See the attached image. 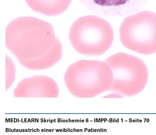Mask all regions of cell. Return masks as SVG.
<instances>
[{
	"label": "cell",
	"mask_w": 156,
	"mask_h": 135,
	"mask_svg": "<svg viewBox=\"0 0 156 135\" xmlns=\"http://www.w3.org/2000/svg\"><path fill=\"white\" fill-rule=\"evenodd\" d=\"M119 37L124 46L137 53L156 52V13L145 11L128 16L120 27Z\"/></svg>",
	"instance_id": "cell-5"
},
{
	"label": "cell",
	"mask_w": 156,
	"mask_h": 135,
	"mask_svg": "<svg viewBox=\"0 0 156 135\" xmlns=\"http://www.w3.org/2000/svg\"><path fill=\"white\" fill-rule=\"evenodd\" d=\"M13 94L16 98H57L59 89L56 82L51 78L36 76L20 82Z\"/></svg>",
	"instance_id": "cell-7"
},
{
	"label": "cell",
	"mask_w": 156,
	"mask_h": 135,
	"mask_svg": "<svg viewBox=\"0 0 156 135\" xmlns=\"http://www.w3.org/2000/svg\"><path fill=\"white\" fill-rule=\"evenodd\" d=\"M7 48L26 69H49L61 59L62 44L48 22L31 16L18 18L5 30Z\"/></svg>",
	"instance_id": "cell-1"
},
{
	"label": "cell",
	"mask_w": 156,
	"mask_h": 135,
	"mask_svg": "<svg viewBox=\"0 0 156 135\" xmlns=\"http://www.w3.org/2000/svg\"><path fill=\"white\" fill-rule=\"evenodd\" d=\"M89 10L104 17H122L141 9L148 0H78Z\"/></svg>",
	"instance_id": "cell-6"
},
{
	"label": "cell",
	"mask_w": 156,
	"mask_h": 135,
	"mask_svg": "<svg viewBox=\"0 0 156 135\" xmlns=\"http://www.w3.org/2000/svg\"><path fill=\"white\" fill-rule=\"evenodd\" d=\"M69 38L73 48L86 55H100L111 48L114 34L111 25L102 18L87 15L74 22Z\"/></svg>",
	"instance_id": "cell-3"
},
{
	"label": "cell",
	"mask_w": 156,
	"mask_h": 135,
	"mask_svg": "<svg viewBox=\"0 0 156 135\" xmlns=\"http://www.w3.org/2000/svg\"><path fill=\"white\" fill-rule=\"evenodd\" d=\"M64 80L68 91L73 96L91 98L110 90L113 77L105 61L81 60L69 67Z\"/></svg>",
	"instance_id": "cell-2"
},
{
	"label": "cell",
	"mask_w": 156,
	"mask_h": 135,
	"mask_svg": "<svg viewBox=\"0 0 156 135\" xmlns=\"http://www.w3.org/2000/svg\"><path fill=\"white\" fill-rule=\"evenodd\" d=\"M72 0H25L34 12L47 16L61 14L69 7Z\"/></svg>",
	"instance_id": "cell-8"
},
{
	"label": "cell",
	"mask_w": 156,
	"mask_h": 135,
	"mask_svg": "<svg viewBox=\"0 0 156 135\" xmlns=\"http://www.w3.org/2000/svg\"><path fill=\"white\" fill-rule=\"evenodd\" d=\"M105 61L112 72L111 91L130 97L144 90L148 80V71L146 64L140 58L119 52L111 55Z\"/></svg>",
	"instance_id": "cell-4"
}]
</instances>
